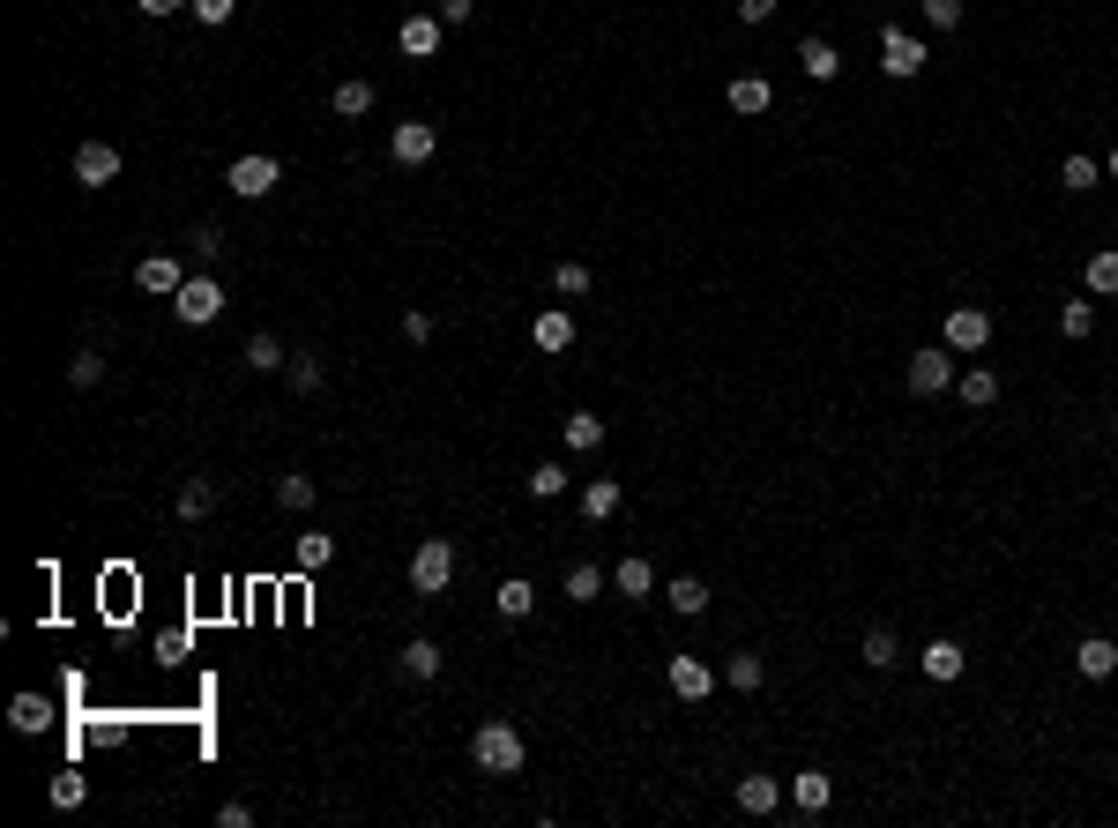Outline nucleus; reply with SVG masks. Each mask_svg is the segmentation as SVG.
<instances>
[{
  "label": "nucleus",
  "instance_id": "58836bf2",
  "mask_svg": "<svg viewBox=\"0 0 1118 828\" xmlns=\"http://www.w3.org/2000/svg\"><path fill=\"white\" fill-rule=\"evenodd\" d=\"M530 493H537V501H560V493H567V471H560V463H537V471H530Z\"/></svg>",
  "mask_w": 1118,
  "mask_h": 828
},
{
  "label": "nucleus",
  "instance_id": "c85d7f7f",
  "mask_svg": "<svg viewBox=\"0 0 1118 828\" xmlns=\"http://www.w3.org/2000/svg\"><path fill=\"white\" fill-rule=\"evenodd\" d=\"M530 344H537V352H567V344H574V322H567V314H537Z\"/></svg>",
  "mask_w": 1118,
  "mask_h": 828
},
{
  "label": "nucleus",
  "instance_id": "bb28decb",
  "mask_svg": "<svg viewBox=\"0 0 1118 828\" xmlns=\"http://www.w3.org/2000/svg\"><path fill=\"white\" fill-rule=\"evenodd\" d=\"M8 724L23 731V739H30V731H46V724H52V709H46V694H16V702H8Z\"/></svg>",
  "mask_w": 1118,
  "mask_h": 828
},
{
  "label": "nucleus",
  "instance_id": "3c124183",
  "mask_svg": "<svg viewBox=\"0 0 1118 828\" xmlns=\"http://www.w3.org/2000/svg\"><path fill=\"white\" fill-rule=\"evenodd\" d=\"M142 16H179V8H195V0H135Z\"/></svg>",
  "mask_w": 1118,
  "mask_h": 828
},
{
  "label": "nucleus",
  "instance_id": "de8ad7c7",
  "mask_svg": "<svg viewBox=\"0 0 1118 828\" xmlns=\"http://www.w3.org/2000/svg\"><path fill=\"white\" fill-rule=\"evenodd\" d=\"M195 16H201V23H231V16H239V0H195Z\"/></svg>",
  "mask_w": 1118,
  "mask_h": 828
},
{
  "label": "nucleus",
  "instance_id": "393cba45",
  "mask_svg": "<svg viewBox=\"0 0 1118 828\" xmlns=\"http://www.w3.org/2000/svg\"><path fill=\"white\" fill-rule=\"evenodd\" d=\"M612 582H620L626 598H656V568H649L642 552H634V560H620V568H612Z\"/></svg>",
  "mask_w": 1118,
  "mask_h": 828
},
{
  "label": "nucleus",
  "instance_id": "b1692460",
  "mask_svg": "<svg viewBox=\"0 0 1118 828\" xmlns=\"http://www.w3.org/2000/svg\"><path fill=\"white\" fill-rule=\"evenodd\" d=\"M582 515H590V523H612V515H620V485H612V477H590V485H582Z\"/></svg>",
  "mask_w": 1118,
  "mask_h": 828
},
{
  "label": "nucleus",
  "instance_id": "8fccbe9b",
  "mask_svg": "<svg viewBox=\"0 0 1118 828\" xmlns=\"http://www.w3.org/2000/svg\"><path fill=\"white\" fill-rule=\"evenodd\" d=\"M471 8L477 0H441V23H471Z\"/></svg>",
  "mask_w": 1118,
  "mask_h": 828
},
{
  "label": "nucleus",
  "instance_id": "f3484780",
  "mask_svg": "<svg viewBox=\"0 0 1118 828\" xmlns=\"http://www.w3.org/2000/svg\"><path fill=\"white\" fill-rule=\"evenodd\" d=\"M828 799H835V777H820V769L791 777V806H798V814H828Z\"/></svg>",
  "mask_w": 1118,
  "mask_h": 828
},
{
  "label": "nucleus",
  "instance_id": "7ed1b4c3",
  "mask_svg": "<svg viewBox=\"0 0 1118 828\" xmlns=\"http://www.w3.org/2000/svg\"><path fill=\"white\" fill-rule=\"evenodd\" d=\"M276 179H284V165H276V157H261V150H254V157H231V165H224V187H231L239 201H261Z\"/></svg>",
  "mask_w": 1118,
  "mask_h": 828
},
{
  "label": "nucleus",
  "instance_id": "5701e85b",
  "mask_svg": "<svg viewBox=\"0 0 1118 828\" xmlns=\"http://www.w3.org/2000/svg\"><path fill=\"white\" fill-rule=\"evenodd\" d=\"M560 441H567L574 455H590V448H604V418H596V411H574L567 426H560Z\"/></svg>",
  "mask_w": 1118,
  "mask_h": 828
},
{
  "label": "nucleus",
  "instance_id": "20e7f679",
  "mask_svg": "<svg viewBox=\"0 0 1118 828\" xmlns=\"http://www.w3.org/2000/svg\"><path fill=\"white\" fill-rule=\"evenodd\" d=\"M172 306H179V322H187V328L217 322V314H224V284L201 269V276H187V284H179V299H172Z\"/></svg>",
  "mask_w": 1118,
  "mask_h": 828
},
{
  "label": "nucleus",
  "instance_id": "ea45409f",
  "mask_svg": "<svg viewBox=\"0 0 1118 828\" xmlns=\"http://www.w3.org/2000/svg\"><path fill=\"white\" fill-rule=\"evenodd\" d=\"M68 381H75V388H98V381H105V358H98V352H75V358H68Z\"/></svg>",
  "mask_w": 1118,
  "mask_h": 828
},
{
  "label": "nucleus",
  "instance_id": "a878e982",
  "mask_svg": "<svg viewBox=\"0 0 1118 828\" xmlns=\"http://www.w3.org/2000/svg\"><path fill=\"white\" fill-rule=\"evenodd\" d=\"M328 105H336V120H366V112H373V82H358V76L336 82V98H328Z\"/></svg>",
  "mask_w": 1118,
  "mask_h": 828
},
{
  "label": "nucleus",
  "instance_id": "cd10ccee",
  "mask_svg": "<svg viewBox=\"0 0 1118 828\" xmlns=\"http://www.w3.org/2000/svg\"><path fill=\"white\" fill-rule=\"evenodd\" d=\"M1059 336H1067V344H1089V336H1096V306L1089 299H1067V306H1059Z\"/></svg>",
  "mask_w": 1118,
  "mask_h": 828
},
{
  "label": "nucleus",
  "instance_id": "6e6552de",
  "mask_svg": "<svg viewBox=\"0 0 1118 828\" xmlns=\"http://www.w3.org/2000/svg\"><path fill=\"white\" fill-rule=\"evenodd\" d=\"M112 179H120V150H112V142H82V150H75V187L98 195V187H112Z\"/></svg>",
  "mask_w": 1118,
  "mask_h": 828
},
{
  "label": "nucleus",
  "instance_id": "864d4df0",
  "mask_svg": "<svg viewBox=\"0 0 1118 828\" xmlns=\"http://www.w3.org/2000/svg\"><path fill=\"white\" fill-rule=\"evenodd\" d=\"M1111 426H1118V411H1111Z\"/></svg>",
  "mask_w": 1118,
  "mask_h": 828
},
{
  "label": "nucleus",
  "instance_id": "a211bd4d",
  "mask_svg": "<svg viewBox=\"0 0 1118 828\" xmlns=\"http://www.w3.org/2000/svg\"><path fill=\"white\" fill-rule=\"evenodd\" d=\"M798 68H805L813 82H835L843 76V52L828 46V38H805V46H798Z\"/></svg>",
  "mask_w": 1118,
  "mask_h": 828
},
{
  "label": "nucleus",
  "instance_id": "f704fd0d",
  "mask_svg": "<svg viewBox=\"0 0 1118 828\" xmlns=\"http://www.w3.org/2000/svg\"><path fill=\"white\" fill-rule=\"evenodd\" d=\"M1096 179H1104V172H1096V157H1067V165H1059V187H1067V195H1089Z\"/></svg>",
  "mask_w": 1118,
  "mask_h": 828
},
{
  "label": "nucleus",
  "instance_id": "f257e3e1",
  "mask_svg": "<svg viewBox=\"0 0 1118 828\" xmlns=\"http://www.w3.org/2000/svg\"><path fill=\"white\" fill-rule=\"evenodd\" d=\"M471 753H477L485 777H522V731L515 724H477Z\"/></svg>",
  "mask_w": 1118,
  "mask_h": 828
},
{
  "label": "nucleus",
  "instance_id": "2f4dec72",
  "mask_svg": "<svg viewBox=\"0 0 1118 828\" xmlns=\"http://www.w3.org/2000/svg\"><path fill=\"white\" fill-rule=\"evenodd\" d=\"M209 507H217V485H209V477H187V485H179V515H187V523H201Z\"/></svg>",
  "mask_w": 1118,
  "mask_h": 828
},
{
  "label": "nucleus",
  "instance_id": "39448f33",
  "mask_svg": "<svg viewBox=\"0 0 1118 828\" xmlns=\"http://www.w3.org/2000/svg\"><path fill=\"white\" fill-rule=\"evenodd\" d=\"M940 344L947 352H985V344H992V314H985V306H954L940 322Z\"/></svg>",
  "mask_w": 1118,
  "mask_h": 828
},
{
  "label": "nucleus",
  "instance_id": "0eeeda50",
  "mask_svg": "<svg viewBox=\"0 0 1118 828\" xmlns=\"http://www.w3.org/2000/svg\"><path fill=\"white\" fill-rule=\"evenodd\" d=\"M880 68H888L894 82L924 76V38H910V30H880Z\"/></svg>",
  "mask_w": 1118,
  "mask_h": 828
},
{
  "label": "nucleus",
  "instance_id": "aec40b11",
  "mask_svg": "<svg viewBox=\"0 0 1118 828\" xmlns=\"http://www.w3.org/2000/svg\"><path fill=\"white\" fill-rule=\"evenodd\" d=\"M739 806H745V814H761V821H769L775 806H783V783H775V777H739Z\"/></svg>",
  "mask_w": 1118,
  "mask_h": 828
},
{
  "label": "nucleus",
  "instance_id": "c756f323",
  "mask_svg": "<svg viewBox=\"0 0 1118 828\" xmlns=\"http://www.w3.org/2000/svg\"><path fill=\"white\" fill-rule=\"evenodd\" d=\"M865 664H872V672H894V664H902V642H894V628H872V634H865Z\"/></svg>",
  "mask_w": 1118,
  "mask_h": 828
},
{
  "label": "nucleus",
  "instance_id": "2eb2a0df",
  "mask_svg": "<svg viewBox=\"0 0 1118 828\" xmlns=\"http://www.w3.org/2000/svg\"><path fill=\"white\" fill-rule=\"evenodd\" d=\"M954 396H962L969 411H992V403H999V374H992V366H969V374H954Z\"/></svg>",
  "mask_w": 1118,
  "mask_h": 828
},
{
  "label": "nucleus",
  "instance_id": "9b49d317",
  "mask_svg": "<svg viewBox=\"0 0 1118 828\" xmlns=\"http://www.w3.org/2000/svg\"><path fill=\"white\" fill-rule=\"evenodd\" d=\"M135 284H142V292H157V299H179V284H187V262H179V254H149L142 269H135Z\"/></svg>",
  "mask_w": 1118,
  "mask_h": 828
},
{
  "label": "nucleus",
  "instance_id": "4be33fe9",
  "mask_svg": "<svg viewBox=\"0 0 1118 828\" xmlns=\"http://www.w3.org/2000/svg\"><path fill=\"white\" fill-rule=\"evenodd\" d=\"M664 604L679 612V620H701V612H709V590H701V575H679V582L664 590Z\"/></svg>",
  "mask_w": 1118,
  "mask_h": 828
},
{
  "label": "nucleus",
  "instance_id": "f8f14e48",
  "mask_svg": "<svg viewBox=\"0 0 1118 828\" xmlns=\"http://www.w3.org/2000/svg\"><path fill=\"white\" fill-rule=\"evenodd\" d=\"M723 98H731V112H745V120H761V112L775 105V82H769V76H739L731 90H723Z\"/></svg>",
  "mask_w": 1118,
  "mask_h": 828
},
{
  "label": "nucleus",
  "instance_id": "a18cd8bd",
  "mask_svg": "<svg viewBox=\"0 0 1118 828\" xmlns=\"http://www.w3.org/2000/svg\"><path fill=\"white\" fill-rule=\"evenodd\" d=\"M403 344H433V314L410 306V314H403Z\"/></svg>",
  "mask_w": 1118,
  "mask_h": 828
},
{
  "label": "nucleus",
  "instance_id": "f03ea898",
  "mask_svg": "<svg viewBox=\"0 0 1118 828\" xmlns=\"http://www.w3.org/2000/svg\"><path fill=\"white\" fill-rule=\"evenodd\" d=\"M447 582H455V545H447V538H425V545L410 552V590H418V598H441Z\"/></svg>",
  "mask_w": 1118,
  "mask_h": 828
},
{
  "label": "nucleus",
  "instance_id": "9d476101",
  "mask_svg": "<svg viewBox=\"0 0 1118 828\" xmlns=\"http://www.w3.org/2000/svg\"><path fill=\"white\" fill-rule=\"evenodd\" d=\"M433 150H441V135L425 120H396V135H388V157H396V165H425Z\"/></svg>",
  "mask_w": 1118,
  "mask_h": 828
},
{
  "label": "nucleus",
  "instance_id": "4468645a",
  "mask_svg": "<svg viewBox=\"0 0 1118 828\" xmlns=\"http://www.w3.org/2000/svg\"><path fill=\"white\" fill-rule=\"evenodd\" d=\"M918 664H924V679H932V687H947V679H962L969 657H962V642H947V634H940V642H924Z\"/></svg>",
  "mask_w": 1118,
  "mask_h": 828
},
{
  "label": "nucleus",
  "instance_id": "a19ab883",
  "mask_svg": "<svg viewBox=\"0 0 1118 828\" xmlns=\"http://www.w3.org/2000/svg\"><path fill=\"white\" fill-rule=\"evenodd\" d=\"M596 590H604V575H596L590 560H582V568H567V598H574V604H590Z\"/></svg>",
  "mask_w": 1118,
  "mask_h": 828
},
{
  "label": "nucleus",
  "instance_id": "dca6fc26",
  "mask_svg": "<svg viewBox=\"0 0 1118 828\" xmlns=\"http://www.w3.org/2000/svg\"><path fill=\"white\" fill-rule=\"evenodd\" d=\"M1074 664H1081V679H1111L1118 672V642L1111 634H1089V642L1074 650Z\"/></svg>",
  "mask_w": 1118,
  "mask_h": 828
},
{
  "label": "nucleus",
  "instance_id": "7c9ffc66",
  "mask_svg": "<svg viewBox=\"0 0 1118 828\" xmlns=\"http://www.w3.org/2000/svg\"><path fill=\"white\" fill-rule=\"evenodd\" d=\"M1081 276H1089V292H1096V299H1111V292H1118V247L1089 254V269H1081Z\"/></svg>",
  "mask_w": 1118,
  "mask_h": 828
},
{
  "label": "nucleus",
  "instance_id": "1a4fd4ad",
  "mask_svg": "<svg viewBox=\"0 0 1118 828\" xmlns=\"http://www.w3.org/2000/svg\"><path fill=\"white\" fill-rule=\"evenodd\" d=\"M664 679H671V694H679V702H709V694H716V672H709L701 657H671Z\"/></svg>",
  "mask_w": 1118,
  "mask_h": 828
},
{
  "label": "nucleus",
  "instance_id": "4c0bfd02",
  "mask_svg": "<svg viewBox=\"0 0 1118 828\" xmlns=\"http://www.w3.org/2000/svg\"><path fill=\"white\" fill-rule=\"evenodd\" d=\"M552 292H567V299H590V269H582V262H560V269H552Z\"/></svg>",
  "mask_w": 1118,
  "mask_h": 828
},
{
  "label": "nucleus",
  "instance_id": "e433bc0d",
  "mask_svg": "<svg viewBox=\"0 0 1118 828\" xmlns=\"http://www.w3.org/2000/svg\"><path fill=\"white\" fill-rule=\"evenodd\" d=\"M247 366L254 374H276V366H284V344H276V336H247Z\"/></svg>",
  "mask_w": 1118,
  "mask_h": 828
},
{
  "label": "nucleus",
  "instance_id": "79ce46f5",
  "mask_svg": "<svg viewBox=\"0 0 1118 828\" xmlns=\"http://www.w3.org/2000/svg\"><path fill=\"white\" fill-rule=\"evenodd\" d=\"M918 8H924V23H932V30H954V23H962V0H918Z\"/></svg>",
  "mask_w": 1118,
  "mask_h": 828
},
{
  "label": "nucleus",
  "instance_id": "49530a36",
  "mask_svg": "<svg viewBox=\"0 0 1118 828\" xmlns=\"http://www.w3.org/2000/svg\"><path fill=\"white\" fill-rule=\"evenodd\" d=\"M291 381H298V388H321V358L298 352V358H291Z\"/></svg>",
  "mask_w": 1118,
  "mask_h": 828
},
{
  "label": "nucleus",
  "instance_id": "37998d69",
  "mask_svg": "<svg viewBox=\"0 0 1118 828\" xmlns=\"http://www.w3.org/2000/svg\"><path fill=\"white\" fill-rule=\"evenodd\" d=\"M46 791H52V806H82V777H75V769H60Z\"/></svg>",
  "mask_w": 1118,
  "mask_h": 828
},
{
  "label": "nucleus",
  "instance_id": "6ab92c4d",
  "mask_svg": "<svg viewBox=\"0 0 1118 828\" xmlns=\"http://www.w3.org/2000/svg\"><path fill=\"white\" fill-rule=\"evenodd\" d=\"M396 664H403V679H441V642H425V634H410Z\"/></svg>",
  "mask_w": 1118,
  "mask_h": 828
},
{
  "label": "nucleus",
  "instance_id": "423d86ee",
  "mask_svg": "<svg viewBox=\"0 0 1118 828\" xmlns=\"http://www.w3.org/2000/svg\"><path fill=\"white\" fill-rule=\"evenodd\" d=\"M954 388V352L932 344V352H910V396H947Z\"/></svg>",
  "mask_w": 1118,
  "mask_h": 828
},
{
  "label": "nucleus",
  "instance_id": "c03bdc74",
  "mask_svg": "<svg viewBox=\"0 0 1118 828\" xmlns=\"http://www.w3.org/2000/svg\"><path fill=\"white\" fill-rule=\"evenodd\" d=\"M224 254V231L217 225H195V262H217Z\"/></svg>",
  "mask_w": 1118,
  "mask_h": 828
},
{
  "label": "nucleus",
  "instance_id": "473e14b6",
  "mask_svg": "<svg viewBox=\"0 0 1118 828\" xmlns=\"http://www.w3.org/2000/svg\"><path fill=\"white\" fill-rule=\"evenodd\" d=\"M723 679H731L739 694H761V679H769V664H761V657L745 650V657H731V664H723Z\"/></svg>",
  "mask_w": 1118,
  "mask_h": 828
},
{
  "label": "nucleus",
  "instance_id": "c9c22d12",
  "mask_svg": "<svg viewBox=\"0 0 1118 828\" xmlns=\"http://www.w3.org/2000/svg\"><path fill=\"white\" fill-rule=\"evenodd\" d=\"M314 493H321V485H314V477H298V471L276 477V501H284V507H314Z\"/></svg>",
  "mask_w": 1118,
  "mask_h": 828
},
{
  "label": "nucleus",
  "instance_id": "603ef678",
  "mask_svg": "<svg viewBox=\"0 0 1118 828\" xmlns=\"http://www.w3.org/2000/svg\"><path fill=\"white\" fill-rule=\"evenodd\" d=\"M1111 179H1118V150H1111Z\"/></svg>",
  "mask_w": 1118,
  "mask_h": 828
},
{
  "label": "nucleus",
  "instance_id": "ddd939ff",
  "mask_svg": "<svg viewBox=\"0 0 1118 828\" xmlns=\"http://www.w3.org/2000/svg\"><path fill=\"white\" fill-rule=\"evenodd\" d=\"M396 46L410 52V60H433V52H441V16H403Z\"/></svg>",
  "mask_w": 1118,
  "mask_h": 828
},
{
  "label": "nucleus",
  "instance_id": "412c9836",
  "mask_svg": "<svg viewBox=\"0 0 1118 828\" xmlns=\"http://www.w3.org/2000/svg\"><path fill=\"white\" fill-rule=\"evenodd\" d=\"M530 604H537V590H530L522 575H507V582L493 590V612H499V620H530Z\"/></svg>",
  "mask_w": 1118,
  "mask_h": 828
},
{
  "label": "nucleus",
  "instance_id": "72a5a7b5",
  "mask_svg": "<svg viewBox=\"0 0 1118 828\" xmlns=\"http://www.w3.org/2000/svg\"><path fill=\"white\" fill-rule=\"evenodd\" d=\"M328 560H336V538H328V530H306V538H298V568L314 575V568H328Z\"/></svg>",
  "mask_w": 1118,
  "mask_h": 828
},
{
  "label": "nucleus",
  "instance_id": "09e8293b",
  "mask_svg": "<svg viewBox=\"0 0 1118 828\" xmlns=\"http://www.w3.org/2000/svg\"><path fill=\"white\" fill-rule=\"evenodd\" d=\"M775 8H783V0H739V23H769Z\"/></svg>",
  "mask_w": 1118,
  "mask_h": 828
}]
</instances>
